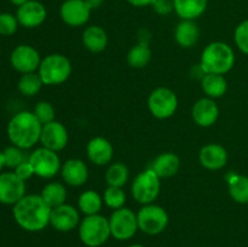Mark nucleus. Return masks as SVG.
<instances>
[{
    "label": "nucleus",
    "instance_id": "1",
    "mask_svg": "<svg viewBox=\"0 0 248 247\" xmlns=\"http://www.w3.org/2000/svg\"><path fill=\"white\" fill-rule=\"evenodd\" d=\"M52 208L40 195H24L14 205V218L17 224L27 232H41L50 224Z\"/></svg>",
    "mask_w": 248,
    "mask_h": 247
},
{
    "label": "nucleus",
    "instance_id": "2",
    "mask_svg": "<svg viewBox=\"0 0 248 247\" xmlns=\"http://www.w3.org/2000/svg\"><path fill=\"white\" fill-rule=\"evenodd\" d=\"M43 124L31 111H19L7 125V136L12 145L29 149L40 142Z\"/></svg>",
    "mask_w": 248,
    "mask_h": 247
},
{
    "label": "nucleus",
    "instance_id": "3",
    "mask_svg": "<svg viewBox=\"0 0 248 247\" xmlns=\"http://www.w3.org/2000/svg\"><path fill=\"white\" fill-rule=\"evenodd\" d=\"M234 63V50L223 41L210 43L201 53L200 68L203 74L224 75L232 70Z\"/></svg>",
    "mask_w": 248,
    "mask_h": 247
},
{
    "label": "nucleus",
    "instance_id": "4",
    "mask_svg": "<svg viewBox=\"0 0 248 247\" xmlns=\"http://www.w3.org/2000/svg\"><path fill=\"white\" fill-rule=\"evenodd\" d=\"M111 236L109 219L102 215L85 216L79 224V237L87 247H101Z\"/></svg>",
    "mask_w": 248,
    "mask_h": 247
},
{
    "label": "nucleus",
    "instance_id": "5",
    "mask_svg": "<svg viewBox=\"0 0 248 247\" xmlns=\"http://www.w3.org/2000/svg\"><path fill=\"white\" fill-rule=\"evenodd\" d=\"M38 73L44 85H61L69 79L72 63L65 56L52 53L41 60Z\"/></svg>",
    "mask_w": 248,
    "mask_h": 247
},
{
    "label": "nucleus",
    "instance_id": "6",
    "mask_svg": "<svg viewBox=\"0 0 248 247\" xmlns=\"http://www.w3.org/2000/svg\"><path fill=\"white\" fill-rule=\"evenodd\" d=\"M160 177L152 169L144 170L138 173L133 179L131 191L136 201L142 205L153 203V201L159 196L161 189Z\"/></svg>",
    "mask_w": 248,
    "mask_h": 247
},
{
    "label": "nucleus",
    "instance_id": "7",
    "mask_svg": "<svg viewBox=\"0 0 248 247\" xmlns=\"http://www.w3.org/2000/svg\"><path fill=\"white\" fill-rule=\"evenodd\" d=\"M138 229L147 235H159L169 225V215L166 210L159 205H143L137 212Z\"/></svg>",
    "mask_w": 248,
    "mask_h": 247
},
{
    "label": "nucleus",
    "instance_id": "8",
    "mask_svg": "<svg viewBox=\"0 0 248 247\" xmlns=\"http://www.w3.org/2000/svg\"><path fill=\"white\" fill-rule=\"evenodd\" d=\"M111 236L119 241L132 239L138 230L137 213L130 208H119L111 213L109 218Z\"/></svg>",
    "mask_w": 248,
    "mask_h": 247
},
{
    "label": "nucleus",
    "instance_id": "9",
    "mask_svg": "<svg viewBox=\"0 0 248 247\" xmlns=\"http://www.w3.org/2000/svg\"><path fill=\"white\" fill-rule=\"evenodd\" d=\"M178 107V98L171 89L157 87L148 98V108L154 118L165 120L176 113Z\"/></svg>",
    "mask_w": 248,
    "mask_h": 247
},
{
    "label": "nucleus",
    "instance_id": "10",
    "mask_svg": "<svg viewBox=\"0 0 248 247\" xmlns=\"http://www.w3.org/2000/svg\"><path fill=\"white\" fill-rule=\"evenodd\" d=\"M28 161L33 167L34 173L41 178H52L62 167L57 152L44 147L34 150L28 156Z\"/></svg>",
    "mask_w": 248,
    "mask_h": 247
},
{
    "label": "nucleus",
    "instance_id": "11",
    "mask_svg": "<svg viewBox=\"0 0 248 247\" xmlns=\"http://www.w3.org/2000/svg\"><path fill=\"white\" fill-rule=\"evenodd\" d=\"M26 195V182L15 172L0 173V203L15 205Z\"/></svg>",
    "mask_w": 248,
    "mask_h": 247
},
{
    "label": "nucleus",
    "instance_id": "12",
    "mask_svg": "<svg viewBox=\"0 0 248 247\" xmlns=\"http://www.w3.org/2000/svg\"><path fill=\"white\" fill-rule=\"evenodd\" d=\"M92 10L85 0H64L60 7L61 19L69 27H81L89 22Z\"/></svg>",
    "mask_w": 248,
    "mask_h": 247
},
{
    "label": "nucleus",
    "instance_id": "13",
    "mask_svg": "<svg viewBox=\"0 0 248 247\" xmlns=\"http://www.w3.org/2000/svg\"><path fill=\"white\" fill-rule=\"evenodd\" d=\"M10 62L15 70L27 74V73H34L39 69L41 63L40 55L38 50L31 45H18L11 52Z\"/></svg>",
    "mask_w": 248,
    "mask_h": 247
},
{
    "label": "nucleus",
    "instance_id": "14",
    "mask_svg": "<svg viewBox=\"0 0 248 247\" xmlns=\"http://www.w3.org/2000/svg\"><path fill=\"white\" fill-rule=\"evenodd\" d=\"M80 222L81 220H80L79 211L74 206L63 203L51 210L50 224L58 232H72L75 228L79 227Z\"/></svg>",
    "mask_w": 248,
    "mask_h": 247
},
{
    "label": "nucleus",
    "instance_id": "15",
    "mask_svg": "<svg viewBox=\"0 0 248 247\" xmlns=\"http://www.w3.org/2000/svg\"><path fill=\"white\" fill-rule=\"evenodd\" d=\"M40 142L44 148L60 152L67 147L68 143V131L65 126L60 121H51V123L43 125L41 130Z\"/></svg>",
    "mask_w": 248,
    "mask_h": 247
},
{
    "label": "nucleus",
    "instance_id": "16",
    "mask_svg": "<svg viewBox=\"0 0 248 247\" xmlns=\"http://www.w3.org/2000/svg\"><path fill=\"white\" fill-rule=\"evenodd\" d=\"M16 17L18 23L24 28H36L45 22L47 10L43 2L38 0H29L17 9Z\"/></svg>",
    "mask_w": 248,
    "mask_h": 247
},
{
    "label": "nucleus",
    "instance_id": "17",
    "mask_svg": "<svg viewBox=\"0 0 248 247\" xmlns=\"http://www.w3.org/2000/svg\"><path fill=\"white\" fill-rule=\"evenodd\" d=\"M191 116H193L194 123L201 127H210L215 125L216 121L219 116V108L215 99L210 97L200 98L195 102L191 109Z\"/></svg>",
    "mask_w": 248,
    "mask_h": 247
},
{
    "label": "nucleus",
    "instance_id": "18",
    "mask_svg": "<svg viewBox=\"0 0 248 247\" xmlns=\"http://www.w3.org/2000/svg\"><path fill=\"white\" fill-rule=\"evenodd\" d=\"M199 161L206 170L218 171L227 165L228 152L220 144L210 143L201 148L199 153Z\"/></svg>",
    "mask_w": 248,
    "mask_h": 247
},
{
    "label": "nucleus",
    "instance_id": "19",
    "mask_svg": "<svg viewBox=\"0 0 248 247\" xmlns=\"http://www.w3.org/2000/svg\"><path fill=\"white\" fill-rule=\"evenodd\" d=\"M86 153L92 164L97 166H104L113 160L114 148L107 138L93 137L87 143Z\"/></svg>",
    "mask_w": 248,
    "mask_h": 247
},
{
    "label": "nucleus",
    "instance_id": "20",
    "mask_svg": "<svg viewBox=\"0 0 248 247\" xmlns=\"http://www.w3.org/2000/svg\"><path fill=\"white\" fill-rule=\"evenodd\" d=\"M61 173L65 184L70 186H81L89 178V169L80 159H69L61 167Z\"/></svg>",
    "mask_w": 248,
    "mask_h": 247
},
{
    "label": "nucleus",
    "instance_id": "21",
    "mask_svg": "<svg viewBox=\"0 0 248 247\" xmlns=\"http://www.w3.org/2000/svg\"><path fill=\"white\" fill-rule=\"evenodd\" d=\"M200 38V28L193 19H182L174 29L176 43L183 48H190L196 45Z\"/></svg>",
    "mask_w": 248,
    "mask_h": 247
},
{
    "label": "nucleus",
    "instance_id": "22",
    "mask_svg": "<svg viewBox=\"0 0 248 247\" xmlns=\"http://www.w3.org/2000/svg\"><path fill=\"white\" fill-rule=\"evenodd\" d=\"M208 0H173L174 12L181 19L195 21L205 14Z\"/></svg>",
    "mask_w": 248,
    "mask_h": 247
},
{
    "label": "nucleus",
    "instance_id": "23",
    "mask_svg": "<svg viewBox=\"0 0 248 247\" xmlns=\"http://www.w3.org/2000/svg\"><path fill=\"white\" fill-rule=\"evenodd\" d=\"M82 44L89 51L99 53L106 50L108 45V34L102 27L90 26L82 31Z\"/></svg>",
    "mask_w": 248,
    "mask_h": 247
},
{
    "label": "nucleus",
    "instance_id": "24",
    "mask_svg": "<svg viewBox=\"0 0 248 247\" xmlns=\"http://www.w3.org/2000/svg\"><path fill=\"white\" fill-rule=\"evenodd\" d=\"M150 169L160 177V178H170L177 174L181 169V160L173 153H162L153 161Z\"/></svg>",
    "mask_w": 248,
    "mask_h": 247
},
{
    "label": "nucleus",
    "instance_id": "25",
    "mask_svg": "<svg viewBox=\"0 0 248 247\" xmlns=\"http://www.w3.org/2000/svg\"><path fill=\"white\" fill-rule=\"evenodd\" d=\"M201 89L210 98H219L227 92L228 82L223 75L203 74L201 77Z\"/></svg>",
    "mask_w": 248,
    "mask_h": 247
},
{
    "label": "nucleus",
    "instance_id": "26",
    "mask_svg": "<svg viewBox=\"0 0 248 247\" xmlns=\"http://www.w3.org/2000/svg\"><path fill=\"white\" fill-rule=\"evenodd\" d=\"M152 60V50L149 47L148 41H140L137 45L132 46L127 53V63L130 67L140 69L148 65Z\"/></svg>",
    "mask_w": 248,
    "mask_h": 247
},
{
    "label": "nucleus",
    "instance_id": "27",
    "mask_svg": "<svg viewBox=\"0 0 248 247\" xmlns=\"http://www.w3.org/2000/svg\"><path fill=\"white\" fill-rule=\"evenodd\" d=\"M40 196L51 208L57 207V206L65 203V200H67V189H65V186L62 183L52 182V183H48L44 186Z\"/></svg>",
    "mask_w": 248,
    "mask_h": 247
},
{
    "label": "nucleus",
    "instance_id": "28",
    "mask_svg": "<svg viewBox=\"0 0 248 247\" xmlns=\"http://www.w3.org/2000/svg\"><path fill=\"white\" fill-rule=\"evenodd\" d=\"M229 194L239 203H248V177L232 173L228 178Z\"/></svg>",
    "mask_w": 248,
    "mask_h": 247
},
{
    "label": "nucleus",
    "instance_id": "29",
    "mask_svg": "<svg viewBox=\"0 0 248 247\" xmlns=\"http://www.w3.org/2000/svg\"><path fill=\"white\" fill-rule=\"evenodd\" d=\"M102 205H103V199L94 190L84 191L78 200L79 211H81L85 216L98 215L99 211L102 210Z\"/></svg>",
    "mask_w": 248,
    "mask_h": 247
},
{
    "label": "nucleus",
    "instance_id": "30",
    "mask_svg": "<svg viewBox=\"0 0 248 247\" xmlns=\"http://www.w3.org/2000/svg\"><path fill=\"white\" fill-rule=\"evenodd\" d=\"M128 177H130V172H128L127 166L123 162H114L106 172V182L108 186L123 188L127 183Z\"/></svg>",
    "mask_w": 248,
    "mask_h": 247
},
{
    "label": "nucleus",
    "instance_id": "31",
    "mask_svg": "<svg viewBox=\"0 0 248 247\" xmlns=\"http://www.w3.org/2000/svg\"><path fill=\"white\" fill-rule=\"evenodd\" d=\"M44 82L41 80L39 73H27V74H22V77H19L18 84H17V87H18V91L21 92L23 96L31 97L35 96L39 91L43 87Z\"/></svg>",
    "mask_w": 248,
    "mask_h": 247
},
{
    "label": "nucleus",
    "instance_id": "32",
    "mask_svg": "<svg viewBox=\"0 0 248 247\" xmlns=\"http://www.w3.org/2000/svg\"><path fill=\"white\" fill-rule=\"evenodd\" d=\"M103 201L108 207L113 208L114 211L123 208L126 202V194L123 190V188L118 186H108L104 191Z\"/></svg>",
    "mask_w": 248,
    "mask_h": 247
},
{
    "label": "nucleus",
    "instance_id": "33",
    "mask_svg": "<svg viewBox=\"0 0 248 247\" xmlns=\"http://www.w3.org/2000/svg\"><path fill=\"white\" fill-rule=\"evenodd\" d=\"M24 149L16 147V145H11V147L5 148L2 154H4V161L5 166L10 167V169H16L18 165H21L22 162H24L26 160V155L23 153Z\"/></svg>",
    "mask_w": 248,
    "mask_h": 247
},
{
    "label": "nucleus",
    "instance_id": "34",
    "mask_svg": "<svg viewBox=\"0 0 248 247\" xmlns=\"http://www.w3.org/2000/svg\"><path fill=\"white\" fill-rule=\"evenodd\" d=\"M33 113L34 115L36 116V119H38L43 125L55 120V108H53V106L50 103V102H46V101L38 102L35 108H34Z\"/></svg>",
    "mask_w": 248,
    "mask_h": 247
},
{
    "label": "nucleus",
    "instance_id": "35",
    "mask_svg": "<svg viewBox=\"0 0 248 247\" xmlns=\"http://www.w3.org/2000/svg\"><path fill=\"white\" fill-rule=\"evenodd\" d=\"M18 19L16 16L4 12L0 14V35L10 36L15 34L18 28Z\"/></svg>",
    "mask_w": 248,
    "mask_h": 247
},
{
    "label": "nucleus",
    "instance_id": "36",
    "mask_svg": "<svg viewBox=\"0 0 248 247\" xmlns=\"http://www.w3.org/2000/svg\"><path fill=\"white\" fill-rule=\"evenodd\" d=\"M234 40L237 47L248 55V19L242 21L236 27L234 33Z\"/></svg>",
    "mask_w": 248,
    "mask_h": 247
},
{
    "label": "nucleus",
    "instance_id": "37",
    "mask_svg": "<svg viewBox=\"0 0 248 247\" xmlns=\"http://www.w3.org/2000/svg\"><path fill=\"white\" fill-rule=\"evenodd\" d=\"M152 7L160 16H167L174 11L173 0H154Z\"/></svg>",
    "mask_w": 248,
    "mask_h": 247
},
{
    "label": "nucleus",
    "instance_id": "38",
    "mask_svg": "<svg viewBox=\"0 0 248 247\" xmlns=\"http://www.w3.org/2000/svg\"><path fill=\"white\" fill-rule=\"evenodd\" d=\"M15 173H16L17 176H18L19 178H21L22 181H24V182H26L27 179L31 178L33 174H35V173H34L33 167H31V162H29L28 160H26V161L22 162L21 165H18V166L15 169Z\"/></svg>",
    "mask_w": 248,
    "mask_h": 247
},
{
    "label": "nucleus",
    "instance_id": "39",
    "mask_svg": "<svg viewBox=\"0 0 248 247\" xmlns=\"http://www.w3.org/2000/svg\"><path fill=\"white\" fill-rule=\"evenodd\" d=\"M126 1L135 7H145V6H152L154 0H126Z\"/></svg>",
    "mask_w": 248,
    "mask_h": 247
},
{
    "label": "nucleus",
    "instance_id": "40",
    "mask_svg": "<svg viewBox=\"0 0 248 247\" xmlns=\"http://www.w3.org/2000/svg\"><path fill=\"white\" fill-rule=\"evenodd\" d=\"M85 1H86V4L89 5L90 9L97 10L104 4V1H106V0H85Z\"/></svg>",
    "mask_w": 248,
    "mask_h": 247
},
{
    "label": "nucleus",
    "instance_id": "41",
    "mask_svg": "<svg viewBox=\"0 0 248 247\" xmlns=\"http://www.w3.org/2000/svg\"><path fill=\"white\" fill-rule=\"evenodd\" d=\"M27 1H29V0H10V2H11L12 5H15V6H17V7L22 6V5L26 4Z\"/></svg>",
    "mask_w": 248,
    "mask_h": 247
},
{
    "label": "nucleus",
    "instance_id": "42",
    "mask_svg": "<svg viewBox=\"0 0 248 247\" xmlns=\"http://www.w3.org/2000/svg\"><path fill=\"white\" fill-rule=\"evenodd\" d=\"M5 166V161H4V154H2V152H0V173H1L2 171V167Z\"/></svg>",
    "mask_w": 248,
    "mask_h": 247
},
{
    "label": "nucleus",
    "instance_id": "43",
    "mask_svg": "<svg viewBox=\"0 0 248 247\" xmlns=\"http://www.w3.org/2000/svg\"><path fill=\"white\" fill-rule=\"evenodd\" d=\"M128 247H144V246H142V245H140V244H135V245H131V246H128Z\"/></svg>",
    "mask_w": 248,
    "mask_h": 247
}]
</instances>
